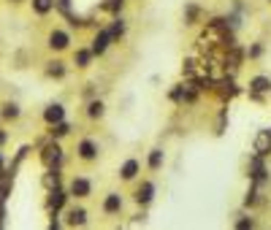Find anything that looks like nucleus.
<instances>
[{
  "mask_svg": "<svg viewBox=\"0 0 271 230\" xmlns=\"http://www.w3.org/2000/svg\"><path fill=\"white\" fill-rule=\"evenodd\" d=\"M76 160L84 162V166H90V162H98V157H101V141L92 136H82L76 141Z\"/></svg>",
  "mask_w": 271,
  "mask_h": 230,
  "instance_id": "1",
  "label": "nucleus"
},
{
  "mask_svg": "<svg viewBox=\"0 0 271 230\" xmlns=\"http://www.w3.org/2000/svg\"><path fill=\"white\" fill-rule=\"evenodd\" d=\"M92 190H95V182H92L90 176H84V174H76L74 179L68 182V198L87 200V198H92Z\"/></svg>",
  "mask_w": 271,
  "mask_h": 230,
  "instance_id": "2",
  "label": "nucleus"
},
{
  "mask_svg": "<svg viewBox=\"0 0 271 230\" xmlns=\"http://www.w3.org/2000/svg\"><path fill=\"white\" fill-rule=\"evenodd\" d=\"M247 170H249V182L257 184V187H266V184L271 182V170H268V166H266V157L252 154V157H249Z\"/></svg>",
  "mask_w": 271,
  "mask_h": 230,
  "instance_id": "3",
  "label": "nucleus"
},
{
  "mask_svg": "<svg viewBox=\"0 0 271 230\" xmlns=\"http://www.w3.org/2000/svg\"><path fill=\"white\" fill-rule=\"evenodd\" d=\"M46 46H49V52H55V54H63V52H68L71 46H74V36L63 28H55L46 36Z\"/></svg>",
  "mask_w": 271,
  "mask_h": 230,
  "instance_id": "4",
  "label": "nucleus"
},
{
  "mask_svg": "<svg viewBox=\"0 0 271 230\" xmlns=\"http://www.w3.org/2000/svg\"><path fill=\"white\" fill-rule=\"evenodd\" d=\"M247 92H249V98H252V100L260 103L266 95H271V76H268V74H255V76H249Z\"/></svg>",
  "mask_w": 271,
  "mask_h": 230,
  "instance_id": "5",
  "label": "nucleus"
},
{
  "mask_svg": "<svg viewBox=\"0 0 271 230\" xmlns=\"http://www.w3.org/2000/svg\"><path fill=\"white\" fill-rule=\"evenodd\" d=\"M155 195H157V184L152 179H141L136 184V190H133V203L141 206V208H147V206H152Z\"/></svg>",
  "mask_w": 271,
  "mask_h": 230,
  "instance_id": "6",
  "label": "nucleus"
},
{
  "mask_svg": "<svg viewBox=\"0 0 271 230\" xmlns=\"http://www.w3.org/2000/svg\"><path fill=\"white\" fill-rule=\"evenodd\" d=\"M63 146H60V141L57 138H52L49 144L41 149V162H44V168H60L63 166Z\"/></svg>",
  "mask_w": 271,
  "mask_h": 230,
  "instance_id": "7",
  "label": "nucleus"
},
{
  "mask_svg": "<svg viewBox=\"0 0 271 230\" xmlns=\"http://www.w3.org/2000/svg\"><path fill=\"white\" fill-rule=\"evenodd\" d=\"M122 208H125V195L117 192V190H109V192L103 195V200H101V212L106 216H120Z\"/></svg>",
  "mask_w": 271,
  "mask_h": 230,
  "instance_id": "8",
  "label": "nucleus"
},
{
  "mask_svg": "<svg viewBox=\"0 0 271 230\" xmlns=\"http://www.w3.org/2000/svg\"><path fill=\"white\" fill-rule=\"evenodd\" d=\"M114 46V41H111V32L106 30V28H98L95 30V36H92V41H90V52H92V57H103L106 52Z\"/></svg>",
  "mask_w": 271,
  "mask_h": 230,
  "instance_id": "9",
  "label": "nucleus"
},
{
  "mask_svg": "<svg viewBox=\"0 0 271 230\" xmlns=\"http://www.w3.org/2000/svg\"><path fill=\"white\" fill-rule=\"evenodd\" d=\"M117 176H120V182H125V184L138 182V176H141V160H138V157H128V160H122Z\"/></svg>",
  "mask_w": 271,
  "mask_h": 230,
  "instance_id": "10",
  "label": "nucleus"
},
{
  "mask_svg": "<svg viewBox=\"0 0 271 230\" xmlns=\"http://www.w3.org/2000/svg\"><path fill=\"white\" fill-rule=\"evenodd\" d=\"M90 222V212L84 206H71L68 212H65V222L63 225H68V228H84Z\"/></svg>",
  "mask_w": 271,
  "mask_h": 230,
  "instance_id": "11",
  "label": "nucleus"
},
{
  "mask_svg": "<svg viewBox=\"0 0 271 230\" xmlns=\"http://www.w3.org/2000/svg\"><path fill=\"white\" fill-rule=\"evenodd\" d=\"M252 154L271 157V130H257L252 138Z\"/></svg>",
  "mask_w": 271,
  "mask_h": 230,
  "instance_id": "12",
  "label": "nucleus"
},
{
  "mask_svg": "<svg viewBox=\"0 0 271 230\" xmlns=\"http://www.w3.org/2000/svg\"><path fill=\"white\" fill-rule=\"evenodd\" d=\"M41 116H44V122H46V124H49V128H52V124L63 122L65 116H68V108H65L60 100H55V103H49V106L44 108V114H41Z\"/></svg>",
  "mask_w": 271,
  "mask_h": 230,
  "instance_id": "13",
  "label": "nucleus"
},
{
  "mask_svg": "<svg viewBox=\"0 0 271 230\" xmlns=\"http://www.w3.org/2000/svg\"><path fill=\"white\" fill-rule=\"evenodd\" d=\"M65 203H68V190H63V187H52V190H49V198H46V206H49V212H52V214L63 212Z\"/></svg>",
  "mask_w": 271,
  "mask_h": 230,
  "instance_id": "14",
  "label": "nucleus"
},
{
  "mask_svg": "<svg viewBox=\"0 0 271 230\" xmlns=\"http://www.w3.org/2000/svg\"><path fill=\"white\" fill-rule=\"evenodd\" d=\"M84 116H87L90 122H101L106 116V103L101 100V98H90L87 106H84Z\"/></svg>",
  "mask_w": 271,
  "mask_h": 230,
  "instance_id": "15",
  "label": "nucleus"
},
{
  "mask_svg": "<svg viewBox=\"0 0 271 230\" xmlns=\"http://www.w3.org/2000/svg\"><path fill=\"white\" fill-rule=\"evenodd\" d=\"M203 19H206V11H203L198 3H187V6H184V24L195 28V24H201Z\"/></svg>",
  "mask_w": 271,
  "mask_h": 230,
  "instance_id": "16",
  "label": "nucleus"
},
{
  "mask_svg": "<svg viewBox=\"0 0 271 230\" xmlns=\"http://www.w3.org/2000/svg\"><path fill=\"white\" fill-rule=\"evenodd\" d=\"M106 30L111 32V41L117 44V41H122V38H125V32H128V22H125V16L117 14V16H111V22L106 24Z\"/></svg>",
  "mask_w": 271,
  "mask_h": 230,
  "instance_id": "17",
  "label": "nucleus"
},
{
  "mask_svg": "<svg viewBox=\"0 0 271 230\" xmlns=\"http://www.w3.org/2000/svg\"><path fill=\"white\" fill-rule=\"evenodd\" d=\"M92 52H90V46H76V52H74V65L79 70H87L90 65H92Z\"/></svg>",
  "mask_w": 271,
  "mask_h": 230,
  "instance_id": "18",
  "label": "nucleus"
},
{
  "mask_svg": "<svg viewBox=\"0 0 271 230\" xmlns=\"http://www.w3.org/2000/svg\"><path fill=\"white\" fill-rule=\"evenodd\" d=\"M163 166H166V152H163V146L149 149V154H147V168L155 174V170H160Z\"/></svg>",
  "mask_w": 271,
  "mask_h": 230,
  "instance_id": "19",
  "label": "nucleus"
},
{
  "mask_svg": "<svg viewBox=\"0 0 271 230\" xmlns=\"http://www.w3.org/2000/svg\"><path fill=\"white\" fill-rule=\"evenodd\" d=\"M46 76L60 82V78L68 76V65H65L63 60H49V62H46Z\"/></svg>",
  "mask_w": 271,
  "mask_h": 230,
  "instance_id": "20",
  "label": "nucleus"
},
{
  "mask_svg": "<svg viewBox=\"0 0 271 230\" xmlns=\"http://www.w3.org/2000/svg\"><path fill=\"white\" fill-rule=\"evenodd\" d=\"M30 8H33V14H38V16H49L52 11L57 8V0H30Z\"/></svg>",
  "mask_w": 271,
  "mask_h": 230,
  "instance_id": "21",
  "label": "nucleus"
},
{
  "mask_svg": "<svg viewBox=\"0 0 271 230\" xmlns=\"http://www.w3.org/2000/svg\"><path fill=\"white\" fill-rule=\"evenodd\" d=\"M71 133H74V124H71L68 120H63V122H57V124L49 128V138H57V141L65 138V136H71Z\"/></svg>",
  "mask_w": 271,
  "mask_h": 230,
  "instance_id": "22",
  "label": "nucleus"
},
{
  "mask_svg": "<svg viewBox=\"0 0 271 230\" xmlns=\"http://www.w3.org/2000/svg\"><path fill=\"white\" fill-rule=\"evenodd\" d=\"M0 116H3V120H19V116H22V108H19V103H3V108H0Z\"/></svg>",
  "mask_w": 271,
  "mask_h": 230,
  "instance_id": "23",
  "label": "nucleus"
},
{
  "mask_svg": "<svg viewBox=\"0 0 271 230\" xmlns=\"http://www.w3.org/2000/svg\"><path fill=\"white\" fill-rule=\"evenodd\" d=\"M101 8L106 11V14L117 16V14H122V8H125V0H103V3H101Z\"/></svg>",
  "mask_w": 271,
  "mask_h": 230,
  "instance_id": "24",
  "label": "nucleus"
},
{
  "mask_svg": "<svg viewBox=\"0 0 271 230\" xmlns=\"http://www.w3.org/2000/svg\"><path fill=\"white\" fill-rule=\"evenodd\" d=\"M244 54H247L249 60H260V54H263V44H249Z\"/></svg>",
  "mask_w": 271,
  "mask_h": 230,
  "instance_id": "25",
  "label": "nucleus"
},
{
  "mask_svg": "<svg viewBox=\"0 0 271 230\" xmlns=\"http://www.w3.org/2000/svg\"><path fill=\"white\" fill-rule=\"evenodd\" d=\"M257 222L252 220V216H241V220H236L233 222V228H239V230H247V228H255Z\"/></svg>",
  "mask_w": 271,
  "mask_h": 230,
  "instance_id": "26",
  "label": "nucleus"
},
{
  "mask_svg": "<svg viewBox=\"0 0 271 230\" xmlns=\"http://www.w3.org/2000/svg\"><path fill=\"white\" fill-rule=\"evenodd\" d=\"M6 138H9V136H6L3 130H0V144H6Z\"/></svg>",
  "mask_w": 271,
  "mask_h": 230,
  "instance_id": "27",
  "label": "nucleus"
},
{
  "mask_svg": "<svg viewBox=\"0 0 271 230\" xmlns=\"http://www.w3.org/2000/svg\"><path fill=\"white\" fill-rule=\"evenodd\" d=\"M11 3H19V0H11Z\"/></svg>",
  "mask_w": 271,
  "mask_h": 230,
  "instance_id": "28",
  "label": "nucleus"
},
{
  "mask_svg": "<svg viewBox=\"0 0 271 230\" xmlns=\"http://www.w3.org/2000/svg\"><path fill=\"white\" fill-rule=\"evenodd\" d=\"M0 166H3V160H0Z\"/></svg>",
  "mask_w": 271,
  "mask_h": 230,
  "instance_id": "29",
  "label": "nucleus"
},
{
  "mask_svg": "<svg viewBox=\"0 0 271 230\" xmlns=\"http://www.w3.org/2000/svg\"><path fill=\"white\" fill-rule=\"evenodd\" d=\"M268 3H271V0H268Z\"/></svg>",
  "mask_w": 271,
  "mask_h": 230,
  "instance_id": "30",
  "label": "nucleus"
}]
</instances>
